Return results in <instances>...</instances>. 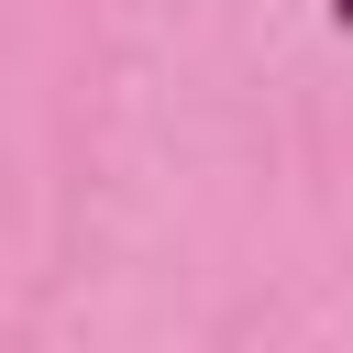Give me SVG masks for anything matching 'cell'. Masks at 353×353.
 I'll list each match as a JSON object with an SVG mask.
<instances>
[{
	"label": "cell",
	"instance_id": "1",
	"mask_svg": "<svg viewBox=\"0 0 353 353\" xmlns=\"http://www.w3.org/2000/svg\"><path fill=\"white\" fill-rule=\"evenodd\" d=\"M331 22H342V33H353V0H331Z\"/></svg>",
	"mask_w": 353,
	"mask_h": 353
}]
</instances>
